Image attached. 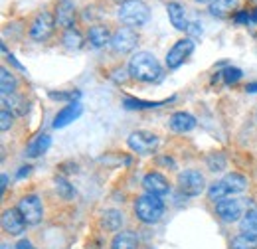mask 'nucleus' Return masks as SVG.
<instances>
[{"mask_svg":"<svg viewBox=\"0 0 257 249\" xmlns=\"http://www.w3.org/2000/svg\"><path fill=\"white\" fill-rule=\"evenodd\" d=\"M239 227H241V231H245V233L257 235V210H249V212L243 216Z\"/></svg>","mask_w":257,"mask_h":249,"instance_id":"obj_27","label":"nucleus"},{"mask_svg":"<svg viewBox=\"0 0 257 249\" xmlns=\"http://www.w3.org/2000/svg\"><path fill=\"white\" fill-rule=\"evenodd\" d=\"M2 109H6L12 115H24L26 113V103H24V99L16 97L14 93L2 95Z\"/></svg>","mask_w":257,"mask_h":249,"instance_id":"obj_19","label":"nucleus"},{"mask_svg":"<svg viewBox=\"0 0 257 249\" xmlns=\"http://www.w3.org/2000/svg\"><path fill=\"white\" fill-rule=\"evenodd\" d=\"M128 73L137 81L155 83L162 79V65L151 52H137L128 60Z\"/></svg>","mask_w":257,"mask_h":249,"instance_id":"obj_1","label":"nucleus"},{"mask_svg":"<svg viewBox=\"0 0 257 249\" xmlns=\"http://www.w3.org/2000/svg\"><path fill=\"white\" fill-rule=\"evenodd\" d=\"M79 91H67V93H54V91H52V93H50V97H52V99H58V101H65V99H67V101H71V103H75V99H79Z\"/></svg>","mask_w":257,"mask_h":249,"instance_id":"obj_32","label":"nucleus"},{"mask_svg":"<svg viewBox=\"0 0 257 249\" xmlns=\"http://www.w3.org/2000/svg\"><path fill=\"white\" fill-rule=\"evenodd\" d=\"M194 48H196V44H194L192 38L178 40V42L168 50V54H166V67H168V69H178L182 63L192 56Z\"/></svg>","mask_w":257,"mask_h":249,"instance_id":"obj_6","label":"nucleus"},{"mask_svg":"<svg viewBox=\"0 0 257 249\" xmlns=\"http://www.w3.org/2000/svg\"><path fill=\"white\" fill-rule=\"evenodd\" d=\"M117 16H119V20L123 24H127L131 28H139V26H143V24L149 22L151 10H149V6L143 0H125L119 6Z\"/></svg>","mask_w":257,"mask_h":249,"instance_id":"obj_3","label":"nucleus"},{"mask_svg":"<svg viewBox=\"0 0 257 249\" xmlns=\"http://www.w3.org/2000/svg\"><path fill=\"white\" fill-rule=\"evenodd\" d=\"M216 212H218V216L227 221V223H233V221H237V219L241 218V204L237 202V200H233V198H224V200H220V202H216Z\"/></svg>","mask_w":257,"mask_h":249,"instance_id":"obj_11","label":"nucleus"},{"mask_svg":"<svg viewBox=\"0 0 257 249\" xmlns=\"http://www.w3.org/2000/svg\"><path fill=\"white\" fill-rule=\"evenodd\" d=\"M6 186H8V176H6V174H2V186H0V192H4Z\"/></svg>","mask_w":257,"mask_h":249,"instance_id":"obj_39","label":"nucleus"},{"mask_svg":"<svg viewBox=\"0 0 257 249\" xmlns=\"http://www.w3.org/2000/svg\"><path fill=\"white\" fill-rule=\"evenodd\" d=\"M111 249H137V235L133 231H121L113 237Z\"/></svg>","mask_w":257,"mask_h":249,"instance_id":"obj_22","label":"nucleus"},{"mask_svg":"<svg viewBox=\"0 0 257 249\" xmlns=\"http://www.w3.org/2000/svg\"><path fill=\"white\" fill-rule=\"evenodd\" d=\"M237 6V0H212L210 2V14L218 16V18H225L229 16Z\"/></svg>","mask_w":257,"mask_h":249,"instance_id":"obj_18","label":"nucleus"},{"mask_svg":"<svg viewBox=\"0 0 257 249\" xmlns=\"http://www.w3.org/2000/svg\"><path fill=\"white\" fill-rule=\"evenodd\" d=\"M247 20H251V14H247V12L235 14V22H247Z\"/></svg>","mask_w":257,"mask_h":249,"instance_id":"obj_35","label":"nucleus"},{"mask_svg":"<svg viewBox=\"0 0 257 249\" xmlns=\"http://www.w3.org/2000/svg\"><path fill=\"white\" fill-rule=\"evenodd\" d=\"M16 85H18V83H16L14 73H10L6 67H2V69H0V91H2V95L14 93Z\"/></svg>","mask_w":257,"mask_h":249,"instance_id":"obj_25","label":"nucleus"},{"mask_svg":"<svg viewBox=\"0 0 257 249\" xmlns=\"http://www.w3.org/2000/svg\"><path fill=\"white\" fill-rule=\"evenodd\" d=\"M16 249H32V243H30L28 239H20V241L16 243Z\"/></svg>","mask_w":257,"mask_h":249,"instance_id":"obj_36","label":"nucleus"},{"mask_svg":"<svg viewBox=\"0 0 257 249\" xmlns=\"http://www.w3.org/2000/svg\"><path fill=\"white\" fill-rule=\"evenodd\" d=\"M56 22L62 26V28H73V6L64 0L60 6H58V14H56Z\"/></svg>","mask_w":257,"mask_h":249,"instance_id":"obj_20","label":"nucleus"},{"mask_svg":"<svg viewBox=\"0 0 257 249\" xmlns=\"http://www.w3.org/2000/svg\"><path fill=\"white\" fill-rule=\"evenodd\" d=\"M50 145H52L50 135H38L36 139H32V143L28 145V151H26V153H28L30 158H38V156H42L48 153Z\"/></svg>","mask_w":257,"mask_h":249,"instance_id":"obj_16","label":"nucleus"},{"mask_svg":"<svg viewBox=\"0 0 257 249\" xmlns=\"http://www.w3.org/2000/svg\"><path fill=\"white\" fill-rule=\"evenodd\" d=\"M54 26H56V18L50 12H42L34 18L30 26V38L36 42H46L54 34Z\"/></svg>","mask_w":257,"mask_h":249,"instance_id":"obj_8","label":"nucleus"},{"mask_svg":"<svg viewBox=\"0 0 257 249\" xmlns=\"http://www.w3.org/2000/svg\"><path fill=\"white\" fill-rule=\"evenodd\" d=\"M111 34H109V28L107 26H101V24H97V26H91L89 28V44L93 46V48H103L105 44H111Z\"/></svg>","mask_w":257,"mask_h":249,"instance_id":"obj_17","label":"nucleus"},{"mask_svg":"<svg viewBox=\"0 0 257 249\" xmlns=\"http://www.w3.org/2000/svg\"><path fill=\"white\" fill-rule=\"evenodd\" d=\"M26 225L28 223L18 208H10L2 214V229L10 235H22L26 231Z\"/></svg>","mask_w":257,"mask_h":249,"instance_id":"obj_10","label":"nucleus"},{"mask_svg":"<svg viewBox=\"0 0 257 249\" xmlns=\"http://www.w3.org/2000/svg\"><path fill=\"white\" fill-rule=\"evenodd\" d=\"M103 225H105V229H109V231H117V229H121V225H123V214L119 212V210H105L103 212Z\"/></svg>","mask_w":257,"mask_h":249,"instance_id":"obj_23","label":"nucleus"},{"mask_svg":"<svg viewBox=\"0 0 257 249\" xmlns=\"http://www.w3.org/2000/svg\"><path fill=\"white\" fill-rule=\"evenodd\" d=\"M186 32H188L192 38H196V36H202V24H198V22H188V28H186Z\"/></svg>","mask_w":257,"mask_h":249,"instance_id":"obj_34","label":"nucleus"},{"mask_svg":"<svg viewBox=\"0 0 257 249\" xmlns=\"http://www.w3.org/2000/svg\"><path fill=\"white\" fill-rule=\"evenodd\" d=\"M222 182L225 184V188H227V192H229V194H239V192H243V190L247 188V180H245V176H241V174H237V172L227 174Z\"/></svg>","mask_w":257,"mask_h":249,"instance_id":"obj_21","label":"nucleus"},{"mask_svg":"<svg viewBox=\"0 0 257 249\" xmlns=\"http://www.w3.org/2000/svg\"><path fill=\"white\" fill-rule=\"evenodd\" d=\"M251 22H257V8L251 12Z\"/></svg>","mask_w":257,"mask_h":249,"instance_id":"obj_40","label":"nucleus"},{"mask_svg":"<svg viewBox=\"0 0 257 249\" xmlns=\"http://www.w3.org/2000/svg\"><path fill=\"white\" fill-rule=\"evenodd\" d=\"M162 103H166V101H141V99H133V97L125 99L127 109H157Z\"/></svg>","mask_w":257,"mask_h":249,"instance_id":"obj_28","label":"nucleus"},{"mask_svg":"<svg viewBox=\"0 0 257 249\" xmlns=\"http://www.w3.org/2000/svg\"><path fill=\"white\" fill-rule=\"evenodd\" d=\"M128 149L137 155H151L159 147V137L149 131H135L127 139Z\"/></svg>","mask_w":257,"mask_h":249,"instance_id":"obj_5","label":"nucleus"},{"mask_svg":"<svg viewBox=\"0 0 257 249\" xmlns=\"http://www.w3.org/2000/svg\"><path fill=\"white\" fill-rule=\"evenodd\" d=\"M135 214L143 223H157L164 214V202L161 196L155 194H143L135 202Z\"/></svg>","mask_w":257,"mask_h":249,"instance_id":"obj_2","label":"nucleus"},{"mask_svg":"<svg viewBox=\"0 0 257 249\" xmlns=\"http://www.w3.org/2000/svg\"><path fill=\"white\" fill-rule=\"evenodd\" d=\"M166 12H168V20H170V24H172L176 30L186 32V28H188L186 10H184V6H182L180 2H170V4L166 6Z\"/></svg>","mask_w":257,"mask_h":249,"instance_id":"obj_14","label":"nucleus"},{"mask_svg":"<svg viewBox=\"0 0 257 249\" xmlns=\"http://www.w3.org/2000/svg\"><path fill=\"white\" fill-rule=\"evenodd\" d=\"M143 186L149 194H155V196H164L168 194V180L159 174V172H149L145 178H143Z\"/></svg>","mask_w":257,"mask_h":249,"instance_id":"obj_13","label":"nucleus"},{"mask_svg":"<svg viewBox=\"0 0 257 249\" xmlns=\"http://www.w3.org/2000/svg\"><path fill=\"white\" fill-rule=\"evenodd\" d=\"M30 170H32L30 166H22V168H20V172H18L16 176H18V178H24V176H28V174H30Z\"/></svg>","mask_w":257,"mask_h":249,"instance_id":"obj_37","label":"nucleus"},{"mask_svg":"<svg viewBox=\"0 0 257 249\" xmlns=\"http://www.w3.org/2000/svg\"><path fill=\"white\" fill-rule=\"evenodd\" d=\"M208 196H210V200H214V202H220V200H224L229 196V192H227V188L225 184L220 180V182H214L212 186L208 188Z\"/></svg>","mask_w":257,"mask_h":249,"instance_id":"obj_30","label":"nucleus"},{"mask_svg":"<svg viewBox=\"0 0 257 249\" xmlns=\"http://www.w3.org/2000/svg\"><path fill=\"white\" fill-rule=\"evenodd\" d=\"M224 77L227 83H235V81L241 79V69H237V67H225Z\"/></svg>","mask_w":257,"mask_h":249,"instance_id":"obj_31","label":"nucleus"},{"mask_svg":"<svg viewBox=\"0 0 257 249\" xmlns=\"http://www.w3.org/2000/svg\"><path fill=\"white\" fill-rule=\"evenodd\" d=\"M81 113H83V107H81V103H67L62 111H58V115L54 117V127L56 129H64L67 127L69 123H73L75 119H79L81 117Z\"/></svg>","mask_w":257,"mask_h":249,"instance_id":"obj_12","label":"nucleus"},{"mask_svg":"<svg viewBox=\"0 0 257 249\" xmlns=\"http://www.w3.org/2000/svg\"><path fill=\"white\" fill-rule=\"evenodd\" d=\"M2 249H8V245H6V243H2Z\"/></svg>","mask_w":257,"mask_h":249,"instance_id":"obj_42","label":"nucleus"},{"mask_svg":"<svg viewBox=\"0 0 257 249\" xmlns=\"http://www.w3.org/2000/svg\"><path fill=\"white\" fill-rule=\"evenodd\" d=\"M245 91H247V93H257V81H255V83H247Z\"/></svg>","mask_w":257,"mask_h":249,"instance_id":"obj_38","label":"nucleus"},{"mask_svg":"<svg viewBox=\"0 0 257 249\" xmlns=\"http://www.w3.org/2000/svg\"><path fill=\"white\" fill-rule=\"evenodd\" d=\"M178 188L184 196H200L204 190H206V180H204V174L200 170H184L178 174Z\"/></svg>","mask_w":257,"mask_h":249,"instance_id":"obj_4","label":"nucleus"},{"mask_svg":"<svg viewBox=\"0 0 257 249\" xmlns=\"http://www.w3.org/2000/svg\"><path fill=\"white\" fill-rule=\"evenodd\" d=\"M62 42H64V46L67 50H79L81 44H83V38H81V34L75 30V28H67L64 32Z\"/></svg>","mask_w":257,"mask_h":249,"instance_id":"obj_26","label":"nucleus"},{"mask_svg":"<svg viewBox=\"0 0 257 249\" xmlns=\"http://www.w3.org/2000/svg\"><path fill=\"white\" fill-rule=\"evenodd\" d=\"M56 190H58V194L62 196V198H65V200H71L73 196H75V190H73V186L65 180L64 176H56Z\"/></svg>","mask_w":257,"mask_h":249,"instance_id":"obj_29","label":"nucleus"},{"mask_svg":"<svg viewBox=\"0 0 257 249\" xmlns=\"http://www.w3.org/2000/svg\"><path fill=\"white\" fill-rule=\"evenodd\" d=\"M170 129L174 133H190L192 129H196V117L186 111H178L170 117Z\"/></svg>","mask_w":257,"mask_h":249,"instance_id":"obj_15","label":"nucleus"},{"mask_svg":"<svg viewBox=\"0 0 257 249\" xmlns=\"http://www.w3.org/2000/svg\"><path fill=\"white\" fill-rule=\"evenodd\" d=\"M196 2H200V4H210L212 0H196Z\"/></svg>","mask_w":257,"mask_h":249,"instance_id":"obj_41","label":"nucleus"},{"mask_svg":"<svg viewBox=\"0 0 257 249\" xmlns=\"http://www.w3.org/2000/svg\"><path fill=\"white\" fill-rule=\"evenodd\" d=\"M231 249H257V235L253 233H237L231 239Z\"/></svg>","mask_w":257,"mask_h":249,"instance_id":"obj_24","label":"nucleus"},{"mask_svg":"<svg viewBox=\"0 0 257 249\" xmlns=\"http://www.w3.org/2000/svg\"><path fill=\"white\" fill-rule=\"evenodd\" d=\"M18 210L24 216L28 225H38L44 218V208H42V202L38 196H24L18 202Z\"/></svg>","mask_w":257,"mask_h":249,"instance_id":"obj_7","label":"nucleus"},{"mask_svg":"<svg viewBox=\"0 0 257 249\" xmlns=\"http://www.w3.org/2000/svg\"><path fill=\"white\" fill-rule=\"evenodd\" d=\"M139 44V34L133 30V28H121L113 34L111 38V48L117 52V54H128L137 48Z\"/></svg>","mask_w":257,"mask_h":249,"instance_id":"obj_9","label":"nucleus"},{"mask_svg":"<svg viewBox=\"0 0 257 249\" xmlns=\"http://www.w3.org/2000/svg\"><path fill=\"white\" fill-rule=\"evenodd\" d=\"M12 127V113H8L6 109L0 111V129L2 131H8Z\"/></svg>","mask_w":257,"mask_h":249,"instance_id":"obj_33","label":"nucleus"}]
</instances>
